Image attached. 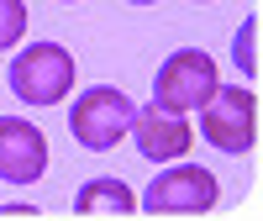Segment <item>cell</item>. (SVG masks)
<instances>
[{
	"instance_id": "52a82bcc",
	"label": "cell",
	"mask_w": 263,
	"mask_h": 221,
	"mask_svg": "<svg viewBox=\"0 0 263 221\" xmlns=\"http://www.w3.org/2000/svg\"><path fill=\"white\" fill-rule=\"evenodd\" d=\"M48 174V137L27 116H0V179L6 185H37Z\"/></svg>"
},
{
	"instance_id": "9c48e42d",
	"label": "cell",
	"mask_w": 263,
	"mask_h": 221,
	"mask_svg": "<svg viewBox=\"0 0 263 221\" xmlns=\"http://www.w3.org/2000/svg\"><path fill=\"white\" fill-rule=\"evenodd\" d=\"M232 63L242 69L248 84H258V16H248V21H242V32L232 37Z\"/></svg>"
},
{
	"instance_id": "30bf717a",
	"label": "cell",
	"mask_w": 263,
	"mask_h": 221,
	"mask_svg": "<svg viewBox=\"0 0 263 221\" xmlns=\"http://www.w3.org/2000/svg\"><path fill=\"white\" fill-rule=\"evenodd\" d=\"M27 37V6L21 0H0V48H16Z\"/></svg>"
},
{
	"instance_id": "7a4b0ae2",
	"label": "cell",
	"mask_w": 263,
	"mask_h": 221,
	"mask_svg": "<svg viewBox=\"0 0 263 221\" xmlns=\"http://www.w3.org/2000/svg\"><path fill=\"white\" fill-rule=\"evenodd\" d=\"M200 137L216 153H253L258 142V95L242 84H216L211 100L200 105Z\"/></svg>"
},
{
	"instance_id": "ba28073f",
	"label": "cell",
	"mask_w": 263,
	"mask_h": 221,
	"mask_svg": "<svg viewBox=\"0 0 263 221\" xmlns=\"http://www.w3.org/2000/svg\"><path fill=\"white\" fill-rule=\"evenodd\" d=\"M74 211L79 216H100V211H111V216H132L137 211V195H132L116 174H100V179H84L79 195H74Z\"/></svg>"
},
{
	"instance_id": "3957f363",
	"label": "cell",
	"mask_w": 263,
	"mask_h": 221,
	"mask_svg": "<svg viewBox=\"0 0 263 221\" xmlns=\"http://www.w3.org/2000/svg\"><path fill=\"white\" fill-rule=\"evenodd\" d=\"M216 58L205 48H179L168 53L158 63V79H153V105L163 110H179V116H190V110H200L216 90Z\"/></svg>"
},
{
	"instance_id": "5b68a950",
	"label": "cell",
	"mask_w": 263,
	"mask_h": 221,
	"mask_svg": "<svg viewBox=\"0 0 263 221\" xmlns=\"http://www.w3.org/2000/svg\"><path fill=\"white\" fill-rule=\"evenodd\" d=\"M216 174L211 169H200V163H179L174 158V169L168 174H153V185L142 190V211H153V216H205L211 206H216Z\"/></svg>"
},
{
	"instance_id": "8fae6325",
	"label": "cell",
	"mask_w": 263,
	"mask_h": 221,
	"mask_svg": "<svg viewBox=\"0 0 263 221\" xmlns=\"http://www.w3.org/2000/svg\"><path fill=\"white\" fill-rule=\"evenodd\" d=\"M126 6H158V0H126Z\"/></svg>"
},
{
	"instance_id": "277c9868",
	"label": "cell",
	"mask_w": 263,
	"mask_h": 221,
	"mask_svg": "<svg viewBox=\"0 0 263 221\" xmlns=\"http://www.w3.org/2000/svg\"><path fill=\"white\" fill-rule=\"evenodd\" d=\"M132 105L116 84H95V90H84L69 110V132H74V142L79 148H90V153H111L126 132H132Z\"/></svg>"
},
{
	"instance_id": "8992f818",
	"label": "cell",
	"mask_w": 263,
	"mask_h": 221,
	"mask_svg": "<svg viewBox=\"0 0 263 221\" xmlns=\"http://www.w3.org/2000/svg\"><path fill=\"white\" fill-rule=\"evenodd\" d=\"M132 142H137V153L147 163H174V158H184V153L195 148V132L190 121L179 116V110H163V105H142V110H132V132H126Z\"/></svg>"
},
{
	"instance_id": "7c38bea8",
	"label": "cell",
	"mask_w": 263,
	"mask_h": 221,
	"mask_svg": "<svg viewBox=\"0 0 263 221\" xmlns=\"http://www.w3.org/2000/svg\"><path fill=\"white\" fill-rule=\"evenodd\" d=\"M195 6H211V0H195Z\"/></svg>"
},
{
	"instance_id": "6da1fadb",
	"label": "cell",
	"mask_w": 263,
	"mask_h": 221,
	"mask_svg": "<svg viewBox=\"0 0 263 221\" xmlns=\"http://www.w3.org/2000/svg\"><path fill=\"white\" fill-rule=\"evenodd\" d=\"M11 95L27 105H58L74 90V53L58 42H32L11 58Z\"/></svg>"
},
{
	"instance_id": "4fadbf2b",
	"label": "cell",
	"mask_w": 263,
	"mask_h": 221,
	"mask_svg": "<svg viewBox=\"0 0 263 221\" xmlns=\"http://www.w3.org/2000/svg\"><path fill=\"white\" fill-rule=\"evenodd\" d=\"M63 6H74V0H63Z\"/></svg>"
}]
</instances>
